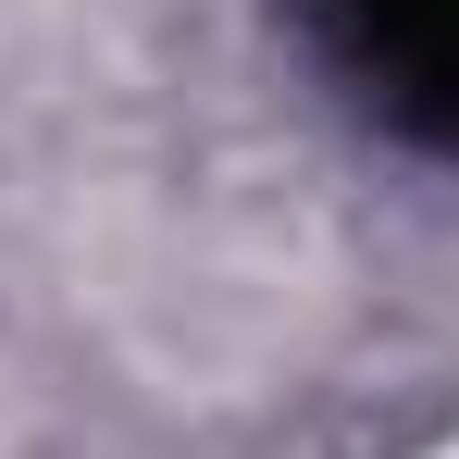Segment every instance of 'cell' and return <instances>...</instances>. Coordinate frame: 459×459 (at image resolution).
<instances>
[{
  "label": "cell",
  "mask_w": 459,
  "mask_h": 459,
  "mask_svg": "<svg viewBox=\"0 0 459 459\" xmlns=\"http://www.w3.org/2000/svg\"><path fill=\"white\" fill-rule=\"evenodd\" d=\"M323 38H335V75L397 137L459 161V0H335Z\"/></svg>",
  "instance_id": "cell-1"
}]
</instances>
